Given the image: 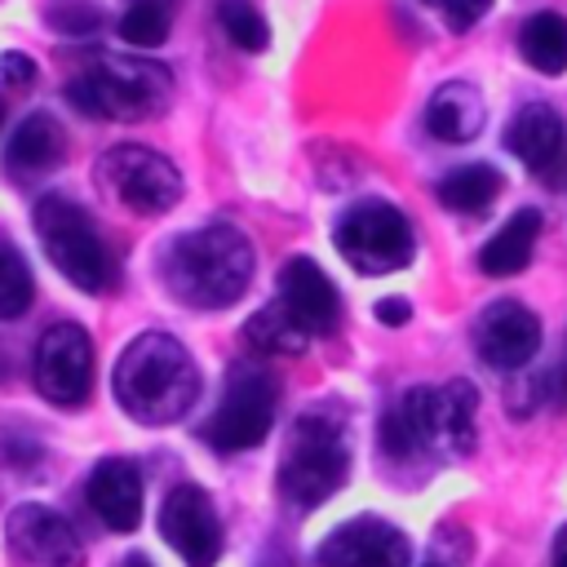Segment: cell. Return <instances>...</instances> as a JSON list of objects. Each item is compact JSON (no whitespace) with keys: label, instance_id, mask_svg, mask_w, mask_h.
<instances>
[{"label":"cell","instance_id":"cell-31","mask_svg":"<svg viewBox=\"0 0 567 567\" xmlns=\"http://www.w3.org/2000/svg\"><path fill=\"white\" fill-rule=\"evenodd\" d=\"M545 394H554L558 403H567V350H563V359L554 363V372L545 377Z\"/></svg>","mask_w":567,"mask_h":567},{"label":"cell","instance_id":"cell-5","mask_svg":"<svg viewBox=\"0 0 567 567\" xmlns=\"http://www.w3.org/2000/svg\"><path fill=\"white\" fill-rule=\"evenodd\" d=\"M35 235L44 244V257L58 266L62 279H71L80 292H111L120 284V266L97 230V221L66 195H44L35 204Z\"/></svg>","mask_w":567,"mask_h":567},{"label":"cell","instance_id":"cell-1","mask_svg":"<svg viewBox=\"0 0 567 567\" xmlns=\"http://www.w3.org/2000/svg\"><path fill=\"white\" fill-rule=\"evenodd\" d=\"M252 266H257V257H252L248 235L230 221H208L199 230L177 235L164 248L159 275H164L168 297H177L182 306L226 310L248 292Z\"/></svg>","mask_w":567,"mask_h":567},{"label":"cell","instance_id":"cell-3","mask_svg":"<svg viewBox=\"0 0 567 567\" xmlns=\"http://www.w3.org/2000/svg\"><path fill=\"white\" fill-rule=\"evenodd\" d=\"M474 412L478 394L470 381H447V385H412L399 394L385 416H381V447L390 456H412L421 447L439 452H470L474 447Z\"/></svg>","mask_w":567,"mask_h":567},{"label":"cell","instance_id":"cell-18","mask_svg":"<svg viewBox=\"0 0 567 567\" xmlns=\"http://www.w3.org/2000/svg\"><path fill=\"white\" fill-rule=\"evenodd\" d=\"M505 146H509L532 173L554 168V159L563 155V115H558L549 102H527V106L509 120Z\"/></svg>","mask_w":567,"mask_h":567},{"label":"cell","instance_id":"cell-32","mask_svg":"<svg viewBox=\"0 0 567 567\" xmlns=\"http://www.w3.org/2000/svg\"><path fill=\"white\" fill-rule=\"evenodd\" d=\"M554 567H567V527H563L558 540H554Z\"/></svg>","mask_w":567,"mask_h":567},{"label":"cell","instance_id":"cell-22","mask_svg":"<svg viewBox=\"0 0 567 567\" xmlns=\"http://www.w3.org/2000/svg\"><path fill=\"white\" fill-rule=\"evenodd\" d=\"M518 53L527 58L532 71L540 75H563L567 71V18L545 9V13H532L518 31Z\"/></svg>","mask_w":567,"mask_h":567},{"label":"cell","instance_id":"cell-21","mask_svg":"<svg viewBox=\"0 0 567 567\" xmlns=\"http://www.w3.org/2000/svg\"><path fill=\"white\" fill-rule=\"evenodd\" d=\"M244 341H248V350H257L266 359H292L310 346V332L284 310V301H270L244 323Z\"/></svg>","mask_w":567,"mask_h":567},{"label":"cell","instance_id":"cell-13","mask_svg":"<svg viewBox=\"0 0 567 567\" xmlns=\"http://www.w3.org/2000/svg\"><path fill=\"white\" fill-rule=\"evenodd\" d=\"M408 558H412L408 536L377 514H359L341 523L319 545V567H408Z\"/></svg>","mask_w":567,"mask_h":567},{"label":"cell","instance_id":"cell-14","mask_svg":"<svg viewBox=\"0 0 567 567\" xmlns=\"http://www.w3.org/2000/svg\"><path fill=\"white\" fill-rule=\"evenodd\" d=\"M474 350L501 372H518L540 350V319L523 301H492L474 323Z\"/></svg>","mask_w":567,"mask_h":567},{"label":"cell","instance_id":"cell-27","mask_svg":"<svg viewBox=\"0 0 567 567\" xmlns=\"http://www.w3.org/2000/svg\"><path fill=\"white\" fill-rule=\"evenodd\" d=\"M44 22L62 35H93L102 27V9L93 0H49Z\"/></svg>","mask_w":567,"mask_h":567},{"label":"cell","instance_id":"cell-28","mask_svg":"<svg viewBox=\"0 0 567 567\" xmlns=\"http://www.w3.org/2000/svg\"><path fill=\"white\" fill-rule=\"evenodd\" d=\"M439 4H443V18L452 31H470L492 9V0H439Z\"/></svg>","mask_w":567,"mask_h":567},{"label":"cell","instance_id":"cell-12","mask_svg":"<svg viewBox=\"0 0 567 567\" xmlns=\"http://www.w3.org/2000/svg\"><path fill=\"white\" fill-rule=\"evenodd\" d=\"M4 536L22 567H84L75 527L49 505H18L4 518Z\"/></svg>","mask_w":567,"mask_h":567},{"label":"cell","instance_id":"cell-7","mask_svg":"<svg viewBox=\"0 0 567 567\" xmlns=\"http://www.w3.org/2000/svg\"><path fill=\"white\" fill-rule=\"evenodd\" d=\"M332 244L359 275L403 270L412 261V248H416L408 217L385 199H359L354 208H346L337 230H332Z\"/></svg>","mask_w":567,"mask_h":567},{"label":"cell","instance_id":"cell-24","mask_svg":"<svg viewBox=\"0 0 567 567\" xmlns=\"http://www.w3.org/2000/svg\"><path fill=\"white\" fill-rule=\"evenodd\" d=\"M168 27H173V0H133L124 13H120V35L133 44V49H155L168 40Z\"/></svg>","mask_w":567,"mask_h":567},{"label":"cell","instance_id":"cell-29","mask_svg":"<svg viewBox=\"0 0 567 567\" xmlns=\"http://www.w3.org/2000/svg\"><path fill=\"white\" fill-rule=\"evenodd\" d=\"M0 80L13 89H27L35 80V62L27 53H0Z\"/></svg>","mask_w":567,"mask_h":567},{"label":"cell","instance_id":"cell-33","mask_svg":"<svg viewBox=\"0 0 567 567\" xmlns=\"http://www.w3.org/2000/svg\"><path fill=\"white\" fill-rule=\"evenodd\" d=\"M124 567H151V563H146V558H137V554H133V558H128V563H124Z\"/></svg>","mask_w":567,"mask_h":567},{"label":"cell","instance_id":"cell-4","mask_svg":"<svg viewBox=\"0 0 567 567\" xmlns=\"http://www.w3.org/2000/svg\"><path fill=\"white\" fill-rule=\"evenodd\" d=\"M173 97V75L155 58H128V53H106L93 58L71 84L66 102L89 115V120H151L168 106Z\"/></svg>","mask_w":567,"mask_h":567},{"label":"cell","instance_id":"cell-34","mask_svg":"<svg viewBox=\"0 0 567 567\" xmlns=\"http://www.w3.org/2000/svg\"><path fill=\"white\" fill-rule=\"evenodd\" d=\"M0 120H4V102H0Z\"/></svg>","mask_w":567,"mask_h":567},{"label":"cell","instance_id":"cell-6","mask_svg":"<svg viewBox=\"0 0 567 567\" xmlns=\"http://www.w3.org/2000/svg\"><path fill=\"white\" fill-rule=\"evenodd\" d=\"M350 474V443L332 412H306L292 425L284 465H279V492L297 509H315L332 492H341Z\"/></svg>","mask_w":567,"mask_h":567},{"label":"cell","instance_id":"cell-30","mask_svg":"<svg viewBox=\"0 0 567 567\" xmlns=\"http://www.w3.org/2000/svg\"><path fill=\"white\" fill-rule=\"evenodd\" d=\"M377 319L390 323V328H399V323L412 319V306H408L403 297H385V301H377Z\"/></svg>","mask_w":567,"mask_h":567},{"label":"cell","instance_id":"cell-2","mask_svg":"<svg viewBox=\"0 0 567 567\" xmlns=\"http://www.w3.org/2000/svg\"><path fill=\"white\" fill-rule=\"evenodd\" d=\"M115 403L142 425H168L190 412L199 394V368L190 350L168 332H142L124 346L111 372Z\"/></svg>","mask_w":567,"mask_h":567},{"label":"cell","instance_id":"cell-16","mask_svg":"<svg viewBox=\"0 0 567 567\" xmlns=\"http://www.w3.org/2000/svg\"><path fill=\"white\" fill-rule=\"evenodd\" d=\"M89 505L111 532H133L142 523V470L128 456H111L89 474Z\"/></svg>","mask_w":567,"mask_h":567},{"label":"cell","instance_id":"cell-19","mask_svg":"<svg viewBox=\"0 0 567 567\" xmlns=\"http://www.w3.org/2000/svg\"><path fill=\"white\" fill-rule=\"evenodd\" d=\"M66 155V128L49 115V111H35L27 115L13 137H9V151H4V164L13 177H40L49 168H58Z\"/></svg>","mask_w":567,"mask_h":567},{"label":"cell","instance_id":"cell-20","mask_svg":"<svg viewBox=\"0 0 567 567\" xmlns=\"http://www.w3.org/2000/svg\"><path fill=\"white\" fill-rule=\"evenodd\" d=\"M536 235H540V213H536V208H518V213L478 248V270L492 275V279L518 275V270L532 261Z\"/></svg>","mask_w":567,"mask_h":567},{"label":"cell","instance_id":"cell-23","mask_svg":"<svg viewBox=\"0 0 567 567\" xmlns=\"http://www.w3.org/2000/svg\"><path fill=\"white\" fill-rule=\"evenodd\" d=\"M505 177L492 164H461L452 173H443L439 182V204L452 213H483L496 195H501Z\"/></svg>","mask_w":567,"mask_h":567},{"label":"cell","instance_id":"cell-11","mask_svg":"<svg viewBox=\"0 0 567 567\" xmlns=\"http://www.w3.org/2000/svg\"><path fill=\"white\" fill-rule=\"evenodd\" d=\"M159 532L182 554L186 567H213L221 558V523H217V509L199 483H177L164 496Z\"/></svg>","mask_w":567,"mask_h":567},{"label":"cell","instance_id":"cell-15","mask_svg":"<svg viewBox=\"0 0 567 567\" xmlns=\"http://www.w3.org/2000/svg\"><path fill=\"white\" fill-rule=\"evenodd\" d=\"M279 301L284 310L310 332V337H332L341 323V297L332 288V279L319 270V261L310 257H292L279 270Z\"/></svg>","mask_w":567,"mask_h":567},{"label":"cell","instance_id":"cell-10","mask_svg":"<svg viewBox=\"0 0 567 567\" xmlns=\"http://www.w3.org/2000/svg\"><path fill=\"white\" fill-rule=\"evenodd\" d=\"M35 390L58 408H80L93 390V341L80 323H53L35 341Z\"/></svg>","mask_w":567,"mask_h":567},{"label":"cell","instance_id":"cell-9","mask_svg":"<svg viewBox=\"0 0 567 567\" xmlns=\"http://www.w3.org/2000/svg\"><path fill=\"white\" fill-rule=\"evenodd\" d=\"M97 182L111 186V195L133 208V213H168L177 199H182V173L168 155L151 151V146H111L102 159H97Z\"/></svg>","mask_w":567,"mask_h":567},{"label":"cell","instance_id":"cell-8","mask_svg":"<svg viewBox=\"0 0 567 567\" xmlns=\"http://www.w3.org/2000/svg\"><path fill=\"white\" fill-rule=\"evenodd\" d=\"M275 408H279L275 377L261 363H235L230 377H226L221 403L204 425V439L217 452H248L270 434Z\"/></svg>","mask_w":567,"mask_h":567},{"label":"cell","instance_id":"cell-17","mask_svg":"<svg viewBox=\"0 0 567 567\" xmlns=\"http://www.w3.org/2000/svg\"><path fill=\"white\" fill-rule=\"evenodd\" d=\"M487 124V106H483V93L465 80H447L430 93L425 102V128L439 137V142H474Z\"/></svg>","mask_w":567,"mask_h":567},{"label":"cell","instance_id":"cell-25","mask_svg":"<svg viewBox=\"0 0 567 567\" xmlns=\"http://www.w3.org/2000/svg\"><path fill=\"white\" fill-rule=\"evenodd\" d=\"M217 22L239 53H261L270 44V27L252 0H217Z\"/></svg>","mask_w":567,"mask_h":567},{"label":"cell","instance_id":"cell-26","mask_svg":"<svg viewBox=\"0 0 567 567\" xmlns=\"http://www.w3.org/2000/svg\"><path fill=\"white\" fill-rule=\"evenodd\" d=\"M35 297V279L27 257L13 244H0V319H18Z\"/></svg>","mask_w":567,"mask_h":567}]
</instances>
